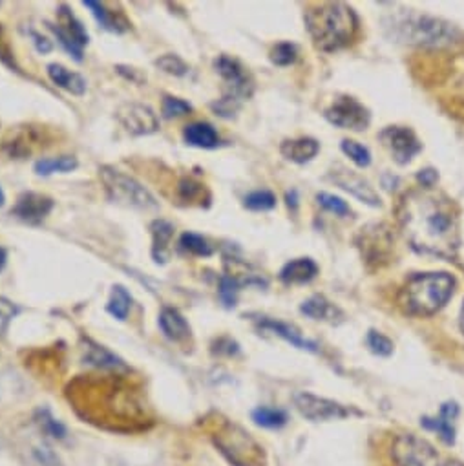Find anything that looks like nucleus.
Returning <instances> with one entry per match:
<instances>
[{
	"mask_svg": "<svg viewBox=\"0 0 464 466\" xmlns=\"http://www.w3.org/2000/svg\"><path fill=\"white\" fill-rule=\"evenodd\" d=\"M295 404L298 411L309 420H331V419H344L349 415V410L338 402L317 397L313 393H298L295 397Z\"/></svg>",
	"mask_w": 464,
	"mask_h": 466,
	"instance_id": "2eb2a0df",
	"label": "nucleus"
},
{
	"mask_svg": "<svg viewBox=\"0 0 464 466\" xmlns=\"http://www.w3.org/2000/svg\"><path fill=\"white\" fill-rule=\"evenodd\" d=\"M240 105H242L240 101L232 99V97H228V96H223L221 99H217L216 103H212L210 108H212L217 116H221V117H232V116H235V114L238 112Z\"/></svg>",
	"mask_w": 464,
	"mask_h": 466,
	"instance_id": "c03bdc74",
	"label": "nucleus"
},
{
	"mask_svg": "<svg viewBox=\"0 0 464 466\" xmlns=\"http://www.w3.org/2000/svg\"><path fill=\"white\" fill-rule=\"evenodd\" d=\"M317 199L320 201L322 207H326L328 210L335 212L337 216H349V214H351L349 205H348L346 201H342L340 198H337V196H331V194H324V192H322V194L317 196Z\"/></svg>",
	"mask_w": 464,
	"mask_h": 466,
	"instance_id": "79ce46f5",
	"label": "nucleus"
},
{
	"mask_svg": "<svg viewBox=\"0 0 464 466\" xmlns=\"http://www.w3.org/2000/svg\"><path fill=\"white\" fill-rule=\"evenodd\" d=\"M48 77L55 86L74 96H83L86 92V79L81 74L65 68L63 65H57V63L48 65Z\"/></svg>",
	"mask_w": 464,
	"mask_h": 466,
	"instance_id": "b1692460",
	"label": "nucleus"
},
{
	"mask_svg": "<svg viewBox=\"0 0 464 466\" xmlns=\"http://www.w3.org/2000/svg\"><path fill=\"white\" fill-rule=\"evenodd\" d=\"M174 225L166 219H154L150 223V235H152V260L157 266H163L170 258V244L174 238Z\"/></svg>",
	"mask_w": 464,
	"mask_h": 466,
	"instance_id": "f3484780",
	"label": "nucleus"
},
{
	"mask_svg": "<svg viewBox=\"0 0 464 466\" xmlns=\"http://www.w3.org/2000/svg\"><path fill=\"white\" fill-rule=\"evenodd\" d=\"M253 419H255L257 424H260L264 428H280L287 422L286 411L277 410V408H269V406H262V408L255 410Z\"/></svg>",
	"mask_w": 464,
	"mask_h": 466,
	"instance_id": "473e14b6",
	"label": "nucleus"
},
{
	"mask_svg": "<svg viewBox=\"0 0 464 466\" xmlns=\"http://www.w3.org/2000/svg\"><path fill=\"white\" fill-rule=\"evenodd\" d=\"M326 117L329 123L340 127V128H349V130H364L369 125V114L353 97H338L328 110Z\"/></svg>",
	"mask_w": 464,
	"mask_h": 466,
	"instance_id": "ddd939ff",
	"label": "nucleus"
},
{
	"mask_svg": "<svg viewBox=\"0 0 464 466\" xmlns=\"http://www.w3.org/2000/svg\"><path fill=\"white\" fill-rule=\"evenodd\" d=\"M0 61H3L6 66H10L12 70L19 72V65L15 61V54H14V50H12V46H10L8 39H6L3 25H0Z\"/></svg>",
	"mask_w": 464,
	"mask_h": 466,
	"instance_id": "a18cd8bd",
	"label": "nucleus"
},
{
	"mask_svg": "<svg viewBox=\"0 0 464 466\" xmlns=\"http://www.w3.org/2000/svg\"><path fill=\"white\" fill-rule=\"evenodd\" d=\"M177 194L183 201L187 203H197L203 205V198L208 199V194L205 190V185H201L199 181L192 179V177H183L177 183Z\"/></svg>",
	"mask_w": 464,
	"mask_h": 466,
	"instance_id": "2f4dec72",
	"label": "nucleus"
},
{
	"mask_svg": "<svg viewBox=\"0 0 464 466\" xmlns=\"http://www.w3.org/2000/svg\"><path fill=\"white\" fill-rule=\"evenodd\" d=\"M398 223L413 249L442 258H453L460 244L459 208L429 188L411 190L400 199Z\"/></svg>",
	"mask_w": 464,
	"mask_h": 466,
	"instance_id": "f257e3e1",
	"label": "nucleus"
},
{
	"mask_svg": "<svg viewBox=\"0 0 464 466\" xmlns=\"http://www.w3.org/2000/svg\"><path fill=\"white\" fill-rule=\"evenodd\" d=\"M6 264H8V251L3 246H0V273L5 271Z\"/></svg>",
	"mask_w": 464,
	"mask_h": 466,
	"instance_id": "8fccbe9b",
	"label": "nucleus"
},
{
	"mask_svg": "<svg viewBox=\"0 0 464 466\" xmlns=\"http://www.w3.org/2000/svg\"><path fill=\"white\" fill-rule=\"evenodd\" d=\"M302 313L311 317L313 320H324V322H338V319L342 317L340 309L335 308L329 300H326L324 297H313L309 299L304 306H302Z\"/></svg>",
	"mask_w": 464,
	"mask_h": 466,
	"instance_id": "cd10ccee",
	"label": "nucleus"
},
{
	"mask_svg": "<svg viewBox=\"0 0 464 466\" xmlns=\"http://www.w3.org/2000/svg\"><path fill=\"white\" fill-rule=\"evenodd\" d=\"M30 35H32L34 45H35V48H37L39 54H50V52L54 50L52 41H48L45 35H41V34H37V32H30Z\"/></svg>",
	"mask_w": 464,
	"mask_h": 466,
	"instance_id": "de8ad7c7",
	"label": "nucleus"
},
{
	"mask_svg": "<svg viewBox=\"0 0 464 466\" xmlns=\"http://www.w3.org/2000/svg\"><path fill=\"white\" fill-rule=\"evenodd\" d=\"M19 306L14 304L10 299L0 297V339H3L12 324V320L19 315Z\"/></svg>",
	"mask_w": 464,
	"mask_h": 466,
	"instance_id": "58836bf2",
	"label": "nucleus"
},
{
	"mask_svg": "<svg viewBox=\"0 0 464 466\" xmlns=\"http://www.w3.org/2000/svg\"><path fill=\"white\" fill-rule=\"evenodd\" d=\"M50 32L57 37L59 45L77 61L81 63L85 59V46L90 43V35L83 23L72 14V10L66 5H61L57 8V25L48 23L46 25Z\"/></svg>",
	"mask_w": 464,
	"mask_h": 466,
	"instance_id": "0eeeda50",
	"label": "nucleus"
},
{
	"mask_svg": "<svg viewBox=\"0 0 464 466\" xmlns=\"http://www.w3.org/2000/svg\"><path fill=\"white\" fill-rule=\"evenodd\" d=\"M453 286L455 282L448 273L415 275L406 282L400 293V304L409 315H433L449 300Z\"/></svg>",
	"mask_w": 464,
	"mask_h": 466,
	"instance_id": "20e7f679",
	"label": "nucleus"
},
{
	"mask_svg": "<svg viewBox=\"0 0 464 466\" xmlns=\"http://www.w3.org/2000/svg\"><path fill=\"white\" fill-rule=\"evenodd\" d=\"M116 70H117L119 76H123L125 79H128V81H132V83H137V85H139V83H145V81H146V76H145L141 70H137V68L119 65V66H116Z\"/></svg>",
	"mask_w": 464,
	"mask_h": 466,
	"instance_id": "49530a36",
	"label": "nucleus"
},
{
	"mask_svg": "<svg viewBox=\"0 0 464 466\" xmlns=\"http://www.w3.org/2000/svg\"><path fill=\"white\" fill-rule=\"evenodd\" d=\"M258 326H260L262 329L273 331L275 335L282 337L284 340H287L289 344H293V346L298 348V350H308V351H317V350H318V346H317L315 342L304 339V337L298 333V329H295V328H291L289 324H284V322H280V320L267 319V317H260Z\"/></svg>",
	"mask_w": 464,
	"mask_h": 466,
	"instance_id": "5701e85b",
	"label": "nucleus"
},
{
	"mask_svg": "<svg viewBox=\"0 0 464 466\" xmlns=\"http://www.w3.org/2000/svg\"><path fill=\"white\" fill-rule=\"evenodd\" d=\"M318 273V266L311 260V258H298L289 262L282 273L280 279L286 284H306L309 280H313Z\"/></svg>",
	"mask_w": 464,
	"mask_h": 466,
	"instance_id": "a878e982",
	"label": "nucleus"
},
{
	"mask_svg": "<svg viewBox=\"0 0 464 466\" xmlns=\"http://www.w3.org/2000/svg\"><path fill=\"white\" fill-rule=\"evenodd\" d=\"M342 150H344L358 167H368L369 161H371L369 150H368L366 147L358 145L357 141H349V139L342 141Z\"/></svg>",
	"mask_w": 464,
	"mask_h": 466,
	"instance_id": "a19ab883",
	"label": "nucleus"
},
{
	"mask_svg": "<svg viewBox=\"0 0 464 466\" xmlns=\"http://www.w3.org/2000/svg\"><path fill=\"white\" fill-rule=\"evenodd\" d=\"M37 422H39L41 430H43L45 433H48L50 437H54V439H65V437H66V428H65L59 420H55V419L50 415L48 410H41V411L37 413Z\"/></svg>",
	"mask_w": 464,
	"mask_h": 466,
	"instance_id": "4c0bfd02",
	"label": "nucleus"
},
{
	"mask_svg": "<svg viewBox=\"0 0 464 466\" xmlns=\"http://www.w3.org/2000/svg\"><path fill=\"white\" fill-rule=\"evenodd\" d=\"M391 457L395 466H439V455L433 446L413 433L395 439Z\"/></svg>",
	"mask_w": 464,
	"mask_h": 466,
	"instance_id": "6e6552de",
	"label": "nucleus"
},
{
	"mask_svg": "<svg viewBox=\"0 0 464 466\" xmlns=\"http://www.w3.org/2000/svg\"><path fill=\"white\" fill-rule=\"evenodd\" d=\"M99 177L112 203H117L128 208H139V210H156L159 207L157 199L152 196V192L145 185H141L136 177L125 174L116 167H110V165L99 167Z\"/></svg>",
	"mask_w": 464,
	"mask_h": 466,
	"instance_id": "39448f33",
	"label": "nucleus"
},
{
	"mask_svg": "<svg viewBox=\"0 0 464 466\" xmlns=\"http://www.w3.org/2000/svg\"><path fill=\"white\" fill-rule=\"evenodd\" d=\"M277 205V198L269 190H257L246 196V207L249 210H271Z\"/></svg>",
	"mask_w": 464,
	"mask_h": 466,
	"instance_id": "e433bc0d",
	"label": "nucleus"
},
{
	"mask_svg": "<svg viewBox=\"0 0 464 466\" xmlns=\"http://www.w3.org/2000/svg\"><path fill=\"white\" fill-rule=\"evenodd\" d=\"M154 65H156L159 70H163L165 74H168V76L183 77V76L188 74V65H187L181 57H177V56H174V54H166V56L157 57V59L154 61Z\"/></svg>",
	"mask_w": 464,
	"mask_h": 466,
	"instance_id": "f704fd0d",
	"label": "nucleus"
},
{
	"mask_svg": "<svg viewBox=\"0 0 464 466\" xmlns=\"http://www.w3.org/2000/svg\"><path fill=\"white\" fill-rule=\"evenodd\" d=\"M68 395L85 419L110 430L130 431L145 428L150 420L141 393L119 373L106 379H77Z\"/></svg>",
	"mask_w": 464,
	"mask_h": 466,
	"instance_id": "f03ea898",
	"label": "nucleus"
},
{
	"mask_svg": "<svg viewBox=\"0 0 464 466\" xmlns=\"http://www.w3.org/2000/svg\"><path fill=\"white\" fill-rule=\"evenodd\" d=\"M333 181L337 185H340L344 190H348L349 194H353L358 199L369 203L371 207L380 205V199H378L377 192L360 176H357V174H353L349 170H340V172H333Z\"/></svg>",
	"mask_w": 464,
	"mask_h": 466,
	"instance_id": "6ab92c4d",
	"label": "nucleus"
},
{
	"mask_svg": "<svg viewBox=\"0 0 464 466\" xmlns=\"http://www.w3.org/2000/svg\"><path fill=\"white\" fill-rule=\"evenodd\" d=\"M85 8H88L92 12V15L97 19V23L112 34H125L130 30V23L128 19L119 14V12H112L108 10L103 3H96V0H85L83 3Z\"/></svg>",
	"mask_w": 464,
	"mask_h": 466,
	"instance_id": "412c9836",
	"label": "nucleus"
},
{
	"mask_svg": "<svg viewBox=\"0 0 464 466\" xmlns=\"http://www.w3.org/2000/svg\"><path fill=\"white\" fill-rule=\"evenodd\" d=\"M419 181L422 183L424 188H431L435 185V181H437V172L435 170H422L419 174Z\"/></svg>",
	"mask_w": 464,
	"mask_h": 466,
	"instance_id": "09e8293b",
	"label": "nucleus"
},
{
	"mask_svg": "<svg viewBox=\"0 0 464 466\" xmlns=\"http://www.w3.org/2000/svg\"><path fill=\"white\" fill-rule=\"evenodd\" d=\"M5 201H6V194H5V190H3V188H0V207L5 205Z\"/></svg>",
	"mask_w": 464,
	"mask_h": 466,
	"instance_id": "3c124183",
	"label": "nucleus"
},
{
	"mask_svg": "<svg viewBox=\"0 0 464 466\" xmlns=\"http://www.w3.org/2000/svg\"><path fill=\"white\" fill-rule=\"evenodd\" d=\"M179 248L185 251V253H190L194 257H210L214 253L212 246L199 235H196V232H183L181 238H179Z\"/></svg>",
	"mask_w": 464,
	"mask_h": 466,
	"instance_id": "7c9ffc66",
	"label": "nucleus"
},
{
	"mask_svg": "<svg viewBox=\"0 0 464 466\" xmlns=\"http://www.w3.org/2000/svg\"><path fill=\"white\" fill-rule=\"evenodd\" d=\"M79 167L76 156H59V157H43L34 165L37 176H52V174H68Z\"/></svg>",
	"mask_w": 464,
	"mask_h": 466,
	"instance_id": "c85d7f7f",
	"label": "nucleus"
},
{
	"mask_svg": "<svg viewBox=\"0 0 464 466\" xmlns=\"http://www.w3.org/2000/svg\"><path fill=\"white\" fill-rule=\"evenodd\" d=\"M83 353H85V357H83L85 362L90 364V366H96V368H101V370H112L116 373L128 371V366L119 357H116L112 351H108L106 348L96 344L90 339L85 340Z\"/></svg>",
	"mask_w": 464,
	"mask_h": 466,
	"instance_id": "aec40b11",
	"label": "nucleus"
},
{
	"mask_svg": "<svg viewBox=\"0 0 464 466\" xmlns=\"http://www.w3.org/2000/svg\"><path fill=\"white\" fill-rule=\"evenodd\" d=\"M368 346L371 348L373 353L377 355H382V357H388L391 355L393 351V344L388 337H384L382 333H377V331H369L368 335Z\"/></svg>",
	"mask_w": 464,
	"mask_h": 466,
	"instance_id": "37998d69",
	"label": "nucleus"
},
{
	"mask_svg": "<svg viewBox=\"0 0 464 466\" xmlns=\"http://www.w3.org/2000/svg\"><path fill=\"white\" fill-rule=\"evenodd\" d=\"M280 150L287 159H291L295 163H306L318 154V143L311 137L287 139L282 143Z\"/></svg>",
	"mask_w": 464,
	"mask_h": 466,
	"instance_id": "bb28decb",
	"label": "nucleus"
},
{
	"mask_svg": "<svg viewBox=\"0 0 464 466\" xmlns=\"http://www.w3.org/2000/svg\"><path fill=\"white\" fill-rule=\"evenodd\" d=\"M459 415V408L455 402H446L437 417H424L422 424L424 428L437 431L439 437L446 442V444H453L455 442V419Z\"/></svg>",
	"mask_w": 464,
	"mask_h": 466,
	"instance_id": "a211bd4d",
	"label": "nucleus"
},
{
	"mask_svg": "<svg viewBox=\"0 0 464 466\" xmlns=\"http://www.w3.org/2000/svg\"><path fill=\"white\" fill-rule=\"evenodd\" d=\"M398 26L404 39L417 45H440L446 43L451 35L446 25L428 17H408Z\"/></svg>",
	"mask_w": 464,
	"mask_h": 466,
	"instance_id": "f8f14e48",
	"label": "nucleus"
},
{
	"mask_svg": "<svg viewBox=\"0 0 464 466\" xmlns=\"http://www.w3.org/2000/svg\"><path fill=\"white\" fill-rule=\"evenodd\" d=\"M214 68L217 70V74L227 83V94L225 96L237 99L240 103L253 96V81H251L247 70L237 59L221 56L214 61Z\"/></svg>",
	"mask_w": 464,
	"mask_h": 466,
	"instance_id": "9b49d317",
	"label": "nucleus"
},
{
	"mask_svg": "<svg viewBox=\"0 0 464 466\" xmlns=\"http://www.w3.org/2000/svg\"><path fill=\"white\" fill-rule=\"evenodd\" d=\"M121 127L132 136H150L159 130L157 114L143 103H125L116 112Z\"/></svg>",
	"mask_w": 464,
	"mask_h": 466,
	"instance_id": "9d476101",
	"label": "nucleus"
},
{
	"mask_svg": "<svg viewBox=\"0 0 464 466\" xmlns=\"http://www.w3.org/2000/svg\"><path fill=\"white\" fill-rule=\"evenodd\" d=\"M271 61L278 66H287L297 61V46L291 43H280L271 50Z\"/></svg>",
	"mask_w": 464,
	"mask_h": 466,
	"instance_id": "ea45409f",
	"label": "nucleus"
},
{
	"mask_svg": "<svg viewBox=\"0 0 464 466\" xmlns=\"http://www.w3.org/2000/svg\"><path fill=\"white\" fill-rule=\"evenodd\" d=\"M240 288H242V284L237 279H232L230 275H227V273L219 279V299H221L225 308L230 309V308L237 306Z\"/></svg>",
	"mask_w": 464,
	"mask_h": 466,
	"instance_id": "72a5a7b5",
	"label": "nucleus"
},
{
	"mask_svg": "<svg viewBox=\"0 0 464 466\" xmlns=\"http://www.w3.org/2000/svg\"><path fill=\"white\" fill-rule=\"evenodd\" d=\"M460 328H462V333H464V306H462V313H460Z\"/></svg>",
	"mask_w": 464,
	"mask_h": 466,
	"instance_id": "864d4df0",
	"label": "nucleus"
},
{
	"mask_svg": "<svg viewBox=\"0 0 464 466\" xmlns=\"http://www.w3.org/2000/svg\"><path fill=\"white\" fill-rule=\"evenodd\" d=\"M163 335L174 342L187 340L190 337V326L185 317L174 308H163L157 320Z\"/></svg>",
	"mask_w": 464,
	"mask_h": 466,
	"instance_id": "4be33fe9",
	"label": "nucleus"
},
{
	"mask_svg": "<svg viewBox=\"0 0 464 466\" xmlns=\"http://www.w3.org/2000/svg\"><path fill=\"white\" fill-rule=\"evenodd\" d=\"M46 141L45 130L34 125H21L8 132L3 141V152L12 159H26L34 156Z\"/></svg>",
	"mask_w": 464,
	"mask_h": 466,
	"instance_id": "1a4fd4ad",
	"label": "nucleus"
},
{
	"mask_svg": "<svg viewBox=\"0 0 464 466\" xmlns=\"http://www.w3.org/2000/svg\"><path fill=\"white\" fill-rule=\"evenodd\" d=\"M380 139L391 150L397 163H408L415 154L420 152V143L409 128L389 127L380 134Z\"/></svg>",
	"mask_w": 464,
	"mask_h": 466,
	"instance_id": "dca6fc26",
	"label": "nucleus"
},
{
	"mask_svg": "<svg viewBox=\"0 0 464 466\" xmlns=\"http://www.w3.org/2000/svg\"><path fill=\"white\" fill-rule=\"evenodd\" d=\"M306 23L315 45L322 52L340 50L355 37L358 28L357 15L342 3L320 5L309 10Z\"/></svg>",
	"mask_w": 464,
	"mask_h": 466,
	"instance_id": "7ed1b4c3",
	"label": "nucleus"
},
{
	"mask_svg": "<svg viewBox=\"0 0 464 466\" xmlns=\"http://www.w3.org/2000/svg\"><path fill=\"white\" fill-rule=\"evenodd\" d=\"M216 446L235 466H264L262 448L240 426L225 424L217 431Z\"/></svg>",
	"mask_w": 464,
	"mask_h": 466,
	"instance_id": "423d86ee",
	"label": "nucleus"
},
{
	"mask_svg": "<svg viewBox=\"0 0 464 466\" xmlns=\"http://www.w3.org/2000/svg\"><path fill=\"white\" fill-rule=\"evenodd\" d=\"M442 466H464V462H459V461H449V462H446V464H442Z\"/></svg>",
	"mask_w": 464,
	"mask_h": 466,
	"instance_id": "603ef678",
	"label": "nucleus"
},
{
	"mask_svg": "<svg viewBox=\"0 0 464 466\" xmlns=\"http://www.w3.org/2000/svg\"><path fill=\"white\" fill-rule=\"evenodd\" d=\"M192 112V105L179 99V97H172V96H165L163 103H161V114L165 119H174V117H181Z\"/></svg>",
	"mask_w": 464,
	"mask_h": 466,
	"instance_id": "c9c22d12",
	"label": "nucleus"
},
{
	"mask_svg": "<svg viewBox=\"0 0 464 466\" xmlns=\"http://www.w3.org/2000/svg\"><path fill=\"white\" fill-rule=\"evenodd\" d=\"M54 207L55 201L50 196L28 190L17 198V203L12 208V216L28 225H41L50 216Z\"/></svg>",
	"mask_w": 464,
	"mask_h": 466,
	"instance_id": "4468645a",
	"label": "nucleus"
},
{
	"mask_svg": "<svg viewBox=\"0 0 464 466\" xmlns=\"http://www.w3.org/2000/svg\"><path fill=\"white\" fill-rule=\"evenodd\" d=\"M130 308H132V295L126 291L125 286H119V284L114 286L106 311L117 320H126Z\"/></svg>",
	"mask_w": 464,
	"mask_h": 466,
	"instance_id": "c756f323",
	"label": "nucleus"
},
{
	"mask_svg": "<svg viewBox=\"0 0 464 466\" xmlns=\"http://www.w3.org/2000/svg\"><path fill=\"white\" fill-rule=\"evenodd\" d=\"M183 137H185L187 145L196 147V148L210 150L219 145V136L214 130V127L208 123H192V125L185 127Z\"/></svg>",
	"mask_w": 464,
	"mask_h": 466,
	"instance_id": "393cba45",
	"label": "nucleus"
}]
</instances>
